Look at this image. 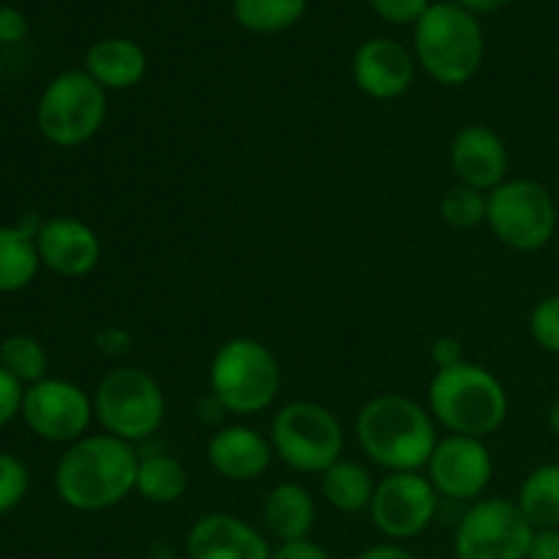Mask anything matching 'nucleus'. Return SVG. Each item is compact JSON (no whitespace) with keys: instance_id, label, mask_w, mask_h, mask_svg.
<instances>
[{"instance_id":"nucleus-1","label":"nucleus","mask_w":559,"mask_h":559,"mask_svg":"<svg viewBox=\"0 0 559 559\" xmlns=\"http://www.w3.org/2000/svg\"><path fill=\"white\" fill-rule=\"evenodd\" d=\"M140 456L131 442L93 435L71 442L55 469V489L76 511H107L134 491Z\"/></svg>"},{"instance_id":"nucleus-2","label":"nucleus","mask_w":559,"mask_h":559,"mask_svg":"<svg viewBox=\"0 0 559 559\" xmlns=\"http://www.w3.org/2000/svg\"><path fill=\"white\" fill-rule=\"evenodd\" d=\"M355 435L366 456L391 473H418L440 442L431 413L396 393L364 404L355 420Z\"/></svg>"},{"instance_id":"nucleus-3","label":"nucleus","mask_w":559,"mask_h":559,"mask_svg":"<svg viewBox=\"0 0 559 559\" xmlns=\"http://www.w3.org/2000/svg\"><path fill=\"white\" fill-rule=\"evenodd\" d=\"M429 413L451 435L484 440L506 424L508 393L489 369L462 360L437 369L429 385Z\"/></svg>"},{"instance_id":"nucleus-4","label":"nucleus","mask_w":559,"mask_h":559,"mask_svg":"<svg viewBox=\"0 0 559 559\" xmlns=\"http://www.w3.org/2000/svg\"><path fill=\"white\" fill-rule=\"evenodd\" d=\"M478 16L456 3H431L415 22V58L440 85H464L484 63Z\"/></svg>"},{"instance_id":"nucleus-5","label":"nucleus","mask_w":559,"mask_h":559,"mask_svg":"<svg viewBox=\"0 0 559 559\" xmlns=\"http://www.w3.org/2000/svg\"><path fill=\"white\" fill-rule=\"evenodd\" d=\"M282 388L276 355L257 338H229L211 364V391L224 409L257 415L271 407Z\"/></svg>"},{"instance_id":"nucleus-6","label":"nucleus","mask_w":559,"mask_h":559,"mask_svg":"<svg viewBox=\"0 0 559 559\" xmlns=\"http://www.w3.org/2000/svg\"><path fill=\"white\" fill-rule=\"evenodd\" d=\"M107 118V91L85 69H71L44 87L36 107L38 131L60 147L93 140Z\"/></svg>"},{"instance_id":"nucleus-7","label":"nucleus","mask_w":559,"mask_h":559,"mask_svg":"<svg viewBox=\"0 0 559 559\" xmlns=\"http://www.w3.org/2000/svg\"><path fill=\"white\" fill-rule=\"evenodd\" d=\"M271 445L287 467L322 475L342 459L344 431L336 415L314 402L284 404L271 424Z\"/></svg>"},{"instance_id":"nucleus-8","label":"nucleus","mask_w":559,"mask_h":559,"mask_svg":"<svg viewBox=\"0 0 559 559\" xmlns=\"http://www.w3.org/2000/svg\"><path fill=\"white\" fill-rule=\"evenodd\" d=\"M164 391L147 371L126 366L98 382L93 413L104 431L123 442H142L164 424Z\"/></svg>"},{"instance_id":"nucleus-9","label":"nucleus","mask_w":559,"mask_h":559,"mask_svg":"<svg viewBox=\"0 0 559 559\" xmlns=\"http://www.w3.org/2000/svg\"><path fill=\"white\" fill-rule=\"evenodd\" d=\"M486 224L500 243L516 251H538L557 233L555 197L538 180H506L486 194Z\"/></svg>"},{"instance_id":"nucleus-10","label":"nucleus","mask_w":559,"mask_h":559,"mask_svg":"<svg viewBox=\"0 0 559 559\" xmlns=\"http://www.w3.org/2000/svg\"><path fill=\"white\" fill-rule=\"evenodd\" d=\"M533 524L516 502L484 500L464 513L456 530V559H527Z\"/></svg>"},{"instance_id":"nucleus-11","label":"nucleus","mask_w":559,"mask_h":559,"mask_svg":"<svg viewBox=\"0 0 559 559\" xmlns=\"http://www.w3.org/2000/svg\"><path fill=\"white\" fill-rule=\"evenodd\" d=\"M93 402L80 385L69 380L44 377L36 385L25 388L22 418L27 429L49 442H76L85 437L93 420Z\"/></svg>"},{"instance_id":"nucleus-12","label":"nucleus","mask_w":559,"mask_h":559,"mask_svg":"<svg viewBox=\"0 0 559 559\" xmlns=\"http://www.w3.org/2000/svg\"><path fill=\"white\" fill-rule=\"evenodd\" d=\"M369 511L374 527L388 538H415L435 519L437 489L418 473H391L377 484Z\"/></svg>"},{"instance_id":"nucleus-13","label":"nucleus","mask_w":559,"mask_h":559,"mask_svg":"<svg viewBox=\"0 0 559 559\" xmlns=\"http://www.w3.org/2000/svg\"><path fill=\"white\" fill-rule=\"evenodd\" d=\"M426 469H429V480L437 495L451 497V500H475L491 484L495 462L484 440L451 435L437 442Z\"/></svg>"},{"instance_id":"nucleus-14","label":"nucleus","mask_w":559,"mask_h":559,"mask_svg":"<svg viewBox=\"0 0 559 559\" xmlns=\"http://www.w3.org/2000/svg\"><path fill=\"white\" fill-rule=\"evenodd\" d=\"M355 85L371 98H399L409 91L415 76V60L404 44L393 38H369L358 47L353 60Z\"/></svg>"},{"instance_id":"nucleus-15","label":"nucleus","mask_w":559,"mask_h":559,"mask_svg":"<svg viewBox=\"0 0 559 559\" xmlns=\"http://www.w3.org/2000/svg\"><path fill=\"white\" fill-rule=\"evenodd\" d=\"M36 249L44 267L69 278L87 276L102 257L96 233L69 216L41 222V229L36 233Z\"/></svg>"},{"instance_id":"nucleus-16","label":"nucleus","mask_w":559,"mask_h":559,"mask_svg":"<svg viewBox=\"0 0 559 559\" xmlns=\"http://www.w3.org/2000/svg\"><path fill=\"white\" fill-rule=\"evenodd\" d=\"M451 169L462 186L495 191L508 175L506 142L489 126H464L451 142Z\"/></svg>"},{"instance_id":"nucleus-17","label":"nucleus","mask_w":559,"mask_h":559,"mask_svg":"<svg viewBox=\"0 0 559 559\" xmlns=\"http://www.w3.org/2000/svg\"><path fill=\"white\" fill-rule=\"evenodd\" d=\"M189 559H273L265 538L243 519L229 513H207L186 538Z\"/></svg>"},{"instance_id":"nucleus-18","label":"nucleus","mask_w":559,"mask_h":559,"mask_svg":"<svg viewBox=\"0 0 559 559\" xmlns=\"http://www.w3.org/2000/svg\"><path fill=\"white\" fill-rule=\"evenodd\" d=\"M271 440L249 426H227L207 442V462L222 478L254 480L271 467Z\"/></svg>"},{"instance_id":"nucleus-19","label":"nucleus","mask_w":559,"mask_h":559,"mask_svg":"<svg viewBox=\"0 0 559 559\" xmlns=\"http://www.w3.org/2000/svg\"><path fill=\"white\" fill-rule=\"evenodd\" d=\"M85 71L104 91H126L145 80L147 55L131 38H102L87 49Z\"/></svg>"},{"instance_id":"nucleus-20","label":"nucleus","mask_w":559,"mask_h":559,"mask_svg":"<svg viewBox=\"0 0 559 559\" xmlns=\"http://www.w3.org/2000/svg\"><path fill=\"white\" fill-rule=\"evenodd\" d=\"M265 524L282 544L309 538L314 527L317 508L309 491L300 484H282L265 497Z\"/></svg>"},{"instance_id":"nucleus-21","label":"nucleus","mask_w":559,"mask_h":559,"mask_svg":"<svg viewBox=\"0 0 559 559\" xmlns=\"http://www.w3.org/2000/svg\"><path fill=\"white\" fill-rule=\"evenodd\" d=\"M533 530H559V464H540L524 478L516 500Z\"/></svg>"},{"instance_id":"nucleus-22","label":"nucleus","mask_w":559,"mask_h":559,"mask_svg":"<svg viewBox=\"0 0 559 559\" xmlns=\"http://www.w3.org/2000/svg\"><path fill=\"white\" fill-rule=\"evenodd\" d=\"M374 480L371 473L358 462H344L338 459L333 467L322 473V495L336 511L360 513L374 500Z\"/></svg>"},{"instance_id":"nucleus-23","label":"nucleus","mask_w":559,"mask_h":559,"mask_svg":"<svg viewBox=\"0 0 559 559\" xmlns=\"http://www.w3.org/2000/svg\"><path fill=\"white\" fill-rule=\"evenodd\" d=\"M36 238L20 227H0V293H20L36 278Z\"/></svg>"},{"instance_id":"nucleus-24","label":"nucleus","mask_w":559,"mask_h":559,"mask_svg":"<svg viewBox=\"0 0 559 559\" xmlns=\"http://www.w3.org/2000/svg\"><path fill=\"white\" fill-rule=\"evenodd\" d=\"M186 489H189V475L178 459L167 456V453H153V456L140 459L134 491H140L147 502L169 506V502H178L186 495Z\"/></svg>"},{"instance_id":"nucleus-25","label":"nucleus","mask_w":559,"mask_h":559,"mask_svg":"<svg viewBox=\"0 0 559 559\" xmlns=\"http://www.w3.org/2000/svg\"><path fill=\"white\" fill-rule=\"evenodd\" d=\"M309 0H233L235 20L251 33H282L304 16Z\"/></svg>"},{"instance_id":"nucleus-26","label":"nucleus","mask_w":559,"mask_h":559,"mask_svg":"<svg viewBox=\"0 0 559 559\" xmlns=\"http://www.w3.org/2000/svg\"><path fill=\"white\" fill-rule=\"evenodd\" d=\"M0 369L9 371L22 385H36L47 377V353L38 338L16 333L0 344Z\"/></svg>"},{"instance_id":"nucleus-27","label":"nucleus","mask_w":559,"mask_h":559,"mask_svg":"<svg viewBox=\"0 0 559 559\" xmlns=\"http://www.w3.org/2000/svg\"><path fill=\"white\" fill-rule=\"evenodd\" d=\"M440 213L451 227L473 229L486 222V194L469 186H453L440 202Z\"/></svg>"},{"instance_id":"nucleus-28","label":"nucleus","mask_w":559,"mask_h":559,"mask_svg":"<svg viewBox=\"0 0 559 559\" xmlns=\"http://www.w3.org/2000/svg\"><path fill=\"white\" fill-rule=\"evenodd\" d=\"M27 486H31V475H27L25 462L0 451V516L14 511L25 500Z\"/></svg>"},{"instance_id":"nucleus-29","label":"nucleus","mask_w":559,"mask_h":559,"mask_svg":"<svg viewBox=\"0 0 559 559\" xmlns=\"http://www.w3.org/2000/svg\"><path fill=\"white\" fill-rule=\"evenodd\" d=\"M530 333L546 353L559 355V295H546L530 314Z\"/></svg>"},{"instance_id":"nucleus-30","label":"nucleus","mask_w":559,"mask_h":559,"mask_svg":"<svg viewBox=\"0 0 559 559\" xmlns=\"http://www.w3.org/2000/svg\"><path fill=\"white\" fill-rule=\"evenodd\" d=\"M377 16L391 25H413L429 11V0H369Z\"/></svg>"},{"instance_id":"nucleus-31","label":"nucleus","mask_w":559,"mask_h":559,"mask_svg":"<svg viewBox=\"0 0 559 559\" xmlns=\"http://www.w3.org/2000/svg\"><path fill=\"white\" fill-rule=\"evenodd\" d=\"M22 399H25V388L20 380L0 369V426L11 424L16 415H22Z\"/></svg>"},{"instance_id":"nucleus-32","label":"nucleus","mask_w":559,"mask_h":559,"mask_svg":"<svg viewBox=\"0 0 559 559\" xmlns=\"http://www.w3.org/2000/svg\"><path fill=\"white\" fill-rule=\"evenodd\" d=\"M27 36V20L20 9L0 5V44H20Z\"/></svg>"},{"instance_id":"nucleus-33","label":"nucleus","mask_w":559,"mask_h":559,"mask_svg":"<svg viewBox=\"0 0 559 559\" xmlns=\"http://www.w3.org/2000/svg\"><path fill=\"white\" fill-rule=\"evenodd\" d=\"M273 559H333L314 540H293V544H282L273 551Z\"/></svg>"},{"instance_id":"nucleus-34","label":"nucleus","mask_w":559,"mask_h":559,"mask_svg":"<svg viewBox=\"0 0 559 559\" xmlns=\"http://www.w3.org/2000/svg\"><path fill=\"white\" fill-rule=\"evenodd\" d=\"M527 559H559V530H535Z\"/></svg>"},{"instance_id":"nucleus-35","label":"nucleus","mask_w":559,"mask_h":559,"mask_svg":"<svg viewBox=\"0 0 559 559\" xmlns=\"http://www.w3.org/2000/svg\"><path fill=\"white\" fill-rule=\"evenodd\" d=\"M431 358L440 369H448V366L462 364V344L451 336H440L435 344H431Z\"/></svg>"},{"instance_id":"nucleus-36","label":"nucleus","mask_w":559,"mask_h":559,"mask_svg":"<svg viewBox=\"0 0 559 559\" xmlns=\"http://www.w3.org/2000/svg\"><path fill=\"white\" fill-rule=\"evenodd\" d=\"M358 559H415V557L409 555L407 549H402V546L380 544V546H371V549H366Z\"/></svg>"},{"instance_id":"nucleus-37","label":"nucleus","mask_w":559,"mask_h":559,"mask_svg":"<svg viewBox=\"0 0 559 559\" xmlns=\"http://www.w3.org/2000/svg\"><path fill=\"white\" fill-rule=\"evenodd\" d=\"M456 5H462V9H467L469 14H491V11H500L506 9L511 0H453Z\"/></svg>"},{"instance_id":"nucleus-38","label":"nucleus","mask_w":559,"mask_h":559,"mask_svg":"<svg viewBox=\"0 0 559 559\" xmlns=\"http://www.w3.org/2000/svg\"><path fill=\"white\" fill-rule=\"evenodd\" d=\"M549 429L555 431V437H559V396L551 402V407H549Z\"/></svg>"}]
</instances>
